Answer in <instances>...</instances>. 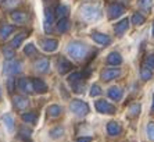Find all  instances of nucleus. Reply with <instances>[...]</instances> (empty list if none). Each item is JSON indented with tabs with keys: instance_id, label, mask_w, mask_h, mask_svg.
Returning <instances> with one entry per match:
<instances>
[{
	"instance_id": "obj_1",
	"label": "nucleus",
	"mask_w": 154,
	"mask_h": 142,
	"mask_svg": "<svg viewBox=\"0 0 154 142\" xmlns=\"http://www.w3.org/2000/svg\"><path fill=\"white\" fill-rule=\"evenodd\" d=\"M88 52H89L88 46H85L81 42H71L67 46V53L75 60H83L88 56Z\"/></svg>"
},
{
	"instance_id": "obj_2",
	"label": "nucleus",
	"mask_w": 154,
	"mask_h": 142,
	"mask_svg": "<svg viewBox=\"0 0 154 142\" xmlns=\"http://www.w3.org/2000/svg\"><path fill=\"white\" fill-rule=\"evenodd\" d=\"M81 15L86 21H96L100 18V8L92 4H83L81 7Z\"/></svg>"
},
{
	"instance_id": "obj_3",
	"label": "nucleus",
	"mask_w": 154,
	"mask_h": 142,
	"mask_svg": "<svg viewBox=\"0 0 154 142\" xmlns=\"http://www.w3.org/2000/svg\"><path fill=\"white\" fill-rule=\"evenodd\" d=\"M69 109H71L72 113L75 114V116H78V117H85L86 114L89 113L88 103L83 102V100H79V99L72 100V102L69 103Z\"/></svg>"
},
{
	"instance_id": "obj_4",
	"label": "nucleus",
	"mask_w": 154,
	"mask_h": 142,
	"mask_svg": "<svg viewBox=\"0 0 154 142\" xmlns=\"http://www.w3.org/2000/svg\"><path fill=\"white\" fill-rule=\"evenodd\" d=\"M22 71V64L18 60H7L3 66V73L6 75H17Z\"/></svg>"
},
{
	"instance_id": "obj_5",
	"label": "nucleus",
	"mask_w": 154,
	"mask_h": 142,
	"mask_svg": "<svg viewBox=\"0 0 154 142\" xmlns=\"http://www.w3.org/2000/svg\"><path fill=\"white\" fill-rule=\"evenodd\" d=\"M94 107L99 113H103V114H114L115 113V107L112 106L110 102L107 100H96L94 102Z\"/></svg>"
},
{
	"instance_id": "obj_6",
	"label": "nucleus",
	"mask_w": 154,
	"mask_h": 142,
	"mask_svg": "<svg viewBox=\"0 0 154 142\" xmlns=\"http://www.w3.org/2000/svg\"><path fill=\"white\" fill-rule=\"evenodd\" d=\"M18 88L21 89L22 92L28 93V95H31V93L35 92V88H33V81L31 78H21L20 81H18Z\"/></svg>"
},
{
	"instance_id": "obj_7",
	"label": "nucleus",
	"mask_w": 154,
	"mask_h": 142,
	"mask_svg": "<svg viewBox=\"0 0 154 142\" xmlns=\"http://www.w3.org/2000/svg\"><path fill=\"white\" fill-rule=\"evenodd\" d=\"M13 105H14V107L17 110L22 111L29 106V100L21 95H14V98H13Z\"/></svg>"
},
{
	"instance_id": "obj_8",
	"label": "nucleus",
	"mask_w": 154,
	"mask_h": 142,
	"mask_svg": "<svg viewBox=\"0 0 154 142\" xmlns=\"http://www.w3.org/2000/svg\"><path fill=\"white\" fill-rule=\"evenodd\" d=\"M107 13H108V18H110V20H115V18L121 17V15L124 14V7L118 3L111 4V6L108 7Z\"/></svg>"
},
{
	"instance_id": "obj_9",
	"label": "nucleus",
	"mask_w": 154,
	"mask_h": 142,
	"mask_svg": "<svg viewBox=\"0 0 154 142\" xmlns=\"http://www.w3.org/2000/svg\"><path fill=\"white\" fill-rule=\"evenodd\" d=\"M72 63H69L65 57H60L57 60V71L60 73V74H67V73H69V70H72Z\"/></svg>"
},
{
	"instance_id": "obj_10",
	"label": "nucleus",
	"mask_w": 154,
	"mask_h": 142,
	"mask_svg": "<svg viewBox=\"0 0 154 142\" xmlns=\"http://www.w3.org/2000/svg\"><path fill=\"white\" fill-rule=\"evenodd\" d=\"M121 75V70L119 68H106V70L101 73V79L104 81H111V79L117 78Z\"/></svg>"
},
{
	"instance_id": "obj_11",
	"label": "nucleus",
	"mask_w": 154,
	"mask_h": 142,
	"mask_svg": "<svg viewBox=\"0 0 154 142\" xmlns=\"http://www.w3.org/2000/svg\"><path fill=\"white\" fill-rule=\"evenodd\" d=\"M49 68H50V61L47 60V59H39V60H36L35 63V70L40 74H46L49 73Z\"/></svg>"
},
{
	"instance_id": "obj_12",
	"label": "nucleus",
	"mask_w": 154,
	"mask_h": 142,
	"mask_svg": "<svg viewBox=\"0 0 154 142\" xmlns=\"http://www.w3.org/2000/svg\"><path fill=\"white\" fill-rule=\"evenodd\" d=\"M40 46L45 52H54V50L58 47V42L56 39H43L40 40Z\"/></svg>"
},
{
	"instance_id": "obj_13",
	"label": "nucleus",
	"mask_w": 154,
	"mask_h": 142,
	"mask_svg": "<svg viewBox=\"0 0 154 142\" xmlns=\"http://www.w3.org/2000/svg\"><path fill=\"white\" fill-rule=\"evenodd\" d=\"M10 17L15 24H20V25L25 24V22L28 21V15H26V13H24V11H17L15 10L10 14Z\"/></svg>"
},
{
	"instance_id": "obj_14",
	"label": "nucleus",
	"mask_w": 154,
	"mask_h": 142,
	"mask_svg": "<svg viewBox=\"0 0 154 142\" xmlns=\"http://www.w3.org/2000/svg\"><path fill=\"white\" fill-rule=\"evenodd\" d=\"M92 38H93V40L96 43H99V45H108V43L111 42V39H110V36L106 35V34H100V32H93L92 34Z\"/></svg>"
},
{
	"instance_id": "obj_15",
	"label": "nucleus",
	"mask_w": 154,
	"mask_h": 142,
	"mask_svg": "<svg viewBox=\"0 0 154 142\" xmlns=\"http://www.w3.org/2000/svg\"><path fill=\"white\" fill-rule=\"evenodd\" d=\"M128 28H129V20L128 18H125V20H122V21H119L118 24L115 25L114 31H115V34H117L118 36H122L126 31H128Z\"/></svg>"
},
{
	"instance_id": "obj_16",
	"label": "nucleus",
	"mask_w": 154,
	"mask_h": 142,
	"mask_svg": "<svg viewBox=\"0 0 154 142\" xmlns=\"http://www.w3.org/2000/svg\"><path fill=\"white\" fill-rule=\"evenodd\" d=\"M121 125L117 123V121H110L107 124V132L108 135H111V137H117V135L121 134Z\"/></svg>"
},
{
	"instance_id": "obj_17",
	"label": "nucleus",
	"mask_w": 154,
	"mask_h": 142,
	"mask_svg": "<svg viewBox=\"0 0 154 142\" xmlns=\"http://www.w3.org/2000/svg\"><path fill=\"white\" fill-rule=\"evenodd\" d=\"M53 22H54L53 11H51V8H47L46 14H45V29H46V31H51Z\"/></svg>"
},
{
	"instance_id": "obj_18",
	"label": "nucleus",
	"mask_w": 154,
	"mask_h": 142,
	"mask_svg": "<svg viewBox=\"0 0 154 142\" xmlns=\"http://www.w3.org/2000/svg\"><path fill=\"white\" fill-rule=\"evenodd\" d=\"M32 81H33V88H35V92H38V93L47 92V84L43 81V79L35 78V79H32Z\"/></svg>"
},
{
	"instance_id": "obj_19",
	"label": "nucleus",
	"mask_w": 154,
	"mask_h": 142,
	"mask_svg": "<svg viewBox=\"0 0 154 142\" xmlns=\"http://www.w3.org/2000/svg\"><path fill=\"white\" fill-rule=\"evenodd\" d=\"M107 63L111 64V66H119L122 63V57L119 53L117 52H111V53L107 56Z\"/></svg>"
},
{
	"instance_id": "obj_20",
	"label": "nucleus",
	"mask_w": 154,
	"mask_h": 142,
	"mask_svg": "<svg viewBox=\"0 0 154 142\" xmlns=\"http://www.w3.org/2000/svg\"><path fill=\"white\" fill-rule=\"evenodd\" d=\"M108 98L115 100V102H118V100H121V98H122V91L118 88V86H111V88L108 89Z\"/></svg>"
},
{
	"instance_id": "obj_21",
	"label": "nucleus",
	"mask_w": 154,
	"mask_h": 142,
	"mask_svg": "<svg viewBox=\"0 0 154 142\" xmlns=\"http://www.w3.org/2000/svg\"><path fill=\"white\" fill-rule=\"evenodd\" d=\"M20 4H21V0H3V2H2V8L14 11V8L18 7Z\"/></svg>"
},
{
	"instance_id": "obj_22",
	"label": "nucleus",
	"mask_w": 154,
	"mask_h": 142,
	"mask_svg": "<svg viewBox=\"0 0 154 142\" xmlns=\"http://www.w3.org/2000/svg\"><path fill=\"white\" fill-rule=\"evenodd\" d=\"M13 31H14V27H13V25L3 24L0 27V38H2V39H6Z\"/></svg>"
},
{
	"instance_id": "obj_23",
	"label": "nucleus",
	"mask_w": 154,
	"mask_h": 142,
	"mask_svg": "<svg viewBox=\"0 0 154 142\" xmlns=\"http://www.w3.org/2000/svg\"><path fill=\"white\" fill-rule=\"evenodd\" d=\"M25 38H26V34H25V32H21L20 35H17V36H15V38H14V39L11 40L10 46L13 47V49H17V47H20V46H21L22 40L25 39Z\"/></svg>"
},
{
	"instance_id": "obj_24",
	"label": "nucleus",
	"mask_w": 154,
	"mask_h": 142,
	"mask_svg": "<svg viewBox=\"0 0 154 142\" xmlns=\"http://www.w3.org/2000/svg\"><path fill=\"white\" fill-rule=\"evenodd\" d=\"M2 120H3V124L6 125V128H7L8 131H13V130H14V118L11 117L8 113L7 114H3Z\"/></svg>"
},
{
	"instance_id": "obj_25",
	"label": "nucleus",
	"mask_w": 154,
	"mask_h": 142,
	"mask_svg": "<svg viewBox=\"0 0 154 142\" xmlns=\"http://www.w3.org/2000/svg\"><path fill=\"white\" fill-rule=\"evenodd\" d=\"M61 111H63V109H61L58 105H51V106H49V109H47L49 116H50V117H53V118L61 116Z\"/></svg>"
},
{
	"instance_id": "obj_26",
	"label": "nucleus",
	"mask_w": 154,
	"mask_h": 142,
	"mask_svg": "<svg viewBox=\"0 0 154 142\" xmlns=\"http://www.w3.org/2000/svg\"><path fill=\"white\" fill-rule=\"evenodd\" d=\"M69 28V20L68 18H63V20H58V24H57V29L58 32L64 34L67 32V29Z\"/></svg>"
},
{
	"instance_id": "obj_27",
	"label": "nucleus",
	"mask_w": 154,
	"mask_h": 142,
	"mask_svg": "<svg viewBox=\"0 0 154 142\" xmlns=\"http://www.w3.org/2000/svg\"><path fill=\"white\" fill-rule=\"evenodd\" d=\"M49 135H50L53 139L61 138V137L64 135V128H63V127H54V128H51L50 132H49Z\"/></svg>"
},
{
	"instance_id": "obj_28",
	"label": "nucleus",
	"mask_w": 154,
	"mask_h": 142,
	"mask_svg": "<svg viewBox=\"0 0 154 142\" xmlns=\"http://www.w3.org/2000/svg\"><path fill=\"white\" fill-rule=\"evenodd\" d=\"M68 7L67 6H58L56 8V15H57L58 20H63V18H67V14H68Z\"/></svg>"
},
{
	"instance_id": "obj_29",
	"label": "nucleus",
	"mask_w": 154,
	"mask_h": 142,
	"mask_svg": "<svg viewBox=\"0 0 154 142\" xmlns=\"http://www.w3.org/2000/svg\"><path fill=\"white\" fill-rule=\"evenodd\" d=\"M3 56L7 59V60H14L15 57V50L11 46H4L3 47Z\"/></svg>"
},
{
	"instance_id": "obj_30",
	"label": "nucleus",
	"mask_w": 154,
	"mask_h": 142,
	"mask_svg": "<svg viewBox=\"0 0 154 142\" xmlns=\"http://www.w3.org/2000/svg\"><path fill=\"white\" fill-rule=\"evenodd\" d=\"M140 77H142V79H144V81H149V79L153 77V71L144 66V67L140 68Z\"/></svg>"
},
{
	"instance_id": "obj_31",
	"label": "nucleus",
	"mask_w": 154,
	"mask_h": 142,
	"mask_svg": "<svg viewBox=\"0 0 154 142\" xmlns=\"http://www.w3.org/2000/svg\"><path fill=\"white\" fill-rule=\"evenodd\" d=\"M68 81L71 82V84L82 82L83 81V74H81V73H72V74L68 77Z\"/></svg>"
},
{
	"instance_id": "obj_32",
	"label": "nucleus",
	"mask_w": 154,
	"mask_h": 142,
	"mask_svg": "<svg viewBox=\"0 0 154 142\" xmlns=\"http://www.w3.org/2000/svg\"><path fill=\"white\" fill-rule=\"evenodd\" d=\"M151 6H153V2L151 0H139V7L142 10H144L146 13L151 10Z\"/></svg>"
},
{
	"instance_id": "obj_33",
	"label": "nucleus",
	"mask_w": 154,
	"mask_h": 142,
	"mask_svg": "<svg viewBox=\"0 0 154 142\" xmlns=\"http://www.w3.org/2000/svg\"><path fill=\"white\" fill-rule=\"evenodd\" d=\"M129 117H135V116H137V114L140 113V105H137V103H135V105H132V106L129 107Z\"/></svg>"
},
{
	"instance_id": "obj_34",
	"label": "nucleus",
	"mask_w": 154,
	"mask_h": 142,
	"mask_svg": "<svg viewBox=\"0 0 154 142\" xmlns=\"http://www.w3.org/2000/svg\"><path fill=\"white\" fill-rule=\"evenodd\" d=\"M144 20H146V18H144L142 14H139V13H135V14L132 15V22H133L135 25H142V24H144Z\"/></svg>"
},
{
	"instance_id": "obj_35",
	"label": "nucleus",
	"mask_w": 154,
	"mask_h": 142,
	"mask_svg": "<svg viewBox=\"0 0 154 142\" xmlns=\"http://www.w3.org/2000/svg\"><path fill=\"white\" fill-rule=\"evenodd\" d=\"M21 118L25 121V123H35L38 117H36L35 113H25V114H22L21 116Z\"/></svg>"
},
{
	"instance_id": "obj_36",
	"label": "nucleus",
	"mask_w": 154,
	"mask_h": 142,
	"mask_svg": "<svg viewBox=\"0 0 154 142\" xmlns=\"http://www.w3.org/2000/svg\"><path fill=\"white\" fill-rule=\"evenodd\" d=\"M24 53H25L26 56H33V54H36V47L33 46L32 43H28V45L24 47Z\"/></svg>"
},
{
	"instance_id": "obj_37",
	"label": "nucleus",
	"mask_w": 154,
	"mask_h": 142,
	"mask_svg": "<svg viewBox=\"0 0 154 142\" xmlns=\"http://www.w3.org/2000/svg\"><path fill=\"white\" fill-rule=\"evenodd\" d=\"M147 135H149L150 141H154V123H149L147 124Z\"/></svg>"
},
{
	"instance_id": "obj_38",
	"label": "nucleus",
	"mask_w": 154,
	"mask_h": 142,
	"mask_svg": "<svg viewBox=\"0 0 154 142\" xmlns=\"http://www.w3.org/2000/svg\"><path fill=\"white\" fill-rule=\"evenodd\" d=\"M101 93V88L100 85H97V84H94L92 88H90V96H99Z\"/></svg>"
},
{
	"instance_id": "obj_39",
	"label": "nucleus",
	"mask_w": 154,
	"mask_h": 142,
	"mask_svg": "<svg viewBox=\"0 0 154 142\" xmlns=\"http://www.w3.org/2000/svg\"><path fill=\"white\" fill-rule=\"evenodd\" d=\"M146 67H149L150 70H154V54L147 56V59H146Z\"/></svg>"
},
{
	"instance_id": "obj_40",
	"label": "nucleus",
	"mask_w": 154,
	"mask_h": 142,
	"mask_svg": "<svg viewBox=\"0 0 154 142\" xmlns=\"http://www.w3.org/2000/svg\"><path fill=\"white\" fill-rule=\"evenodd\" d=\"M31 134H32V131H31L29 128L22 127L21 130H20V135H21L22 138H29V137H31Z\"/></svg>"
},
{
	"instance_id": "obj_41",
	"label": "nucleus",
	"mask_w": 154,
	"mask_h": 142,
	"mask_svg": "<svg viewBox=\"0 0 154 142\" xmlns=\"http://www.w3.org/2000/svg\"><path fill=\"white\" fill-rule=\"evenodd\" d=\"M7 88H8V92H13L15 88V79L13 78V77H10L7 81Z\"/></svg>"
},
{
	"instance_id": "obj_42",
	"label": "nucleus",
	"mask_w": 154,
	"mask_h": 142,
	"mask_svg": "<svg viewBox=\"0 0 154 142\" xmlns=\"http://www.w3.org/2000/svg\"><path fill=\"white\" fill-rule=\"evenodd\" d=\"M78 142H92V138L90 137H81L78 139Z\"/></svg>"
},
{
	"instance_id": "obj_43",
	"label": "nucleus",
	"mask_w": 154,
	"mask_h": 142,
	"mask_svg": "<svg viewBox=\"0 0 154 142\" xmlns=\"http://www.w3.org/2000/svg\"><path fill=\"white\" fill-rule=\"evenodd\" d=\"M151 111H154V96H153V106H151Z\"/></svg>"
},
{
	"instance_id": "obj_44",
	"label": "nucleus",
	"mask_w": 154,
	"mask_h": 142,
	"mask_svg": "<svg viewBox=\"0 0 154 142\" xmlns=\"http://www.w3.org/2000/svg\"><path fill=\"white\" fill-rule=\"evenodd\" d=\"M153 36H154V24H153Z\"/></svg>"
}]
</instances>
